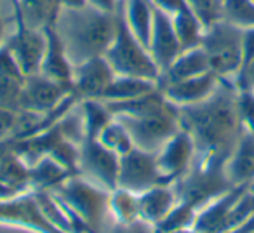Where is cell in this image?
<instances>
[{
    "label": "cell",
    "instance_id": "obj_28",
    "mask_svg": "<svg viewBox=\"0 0 254 233\" xmlns=\"http://www.w3.org/2000/svg\"><path fill=\"white\" fill-rule=\"evenodd\" d=\"M98 141L103 146H106L108 150H112L113 153H117L119 157L126 155L127 152H131L132 148H136L129 131H127L126 125L117 116H113L112 122L103 129L101 134L98 136Z\"/></svg>",
    "mask_w": 254,
    "mask_h": 233
},
{
    "label": "cell",
    "instance_id": "obj_1",
    "mask_svg": "<svg viewBox=\"0 0 254 233\" xmlns=\"http://www.w3.org/2000/svg\"><path fill=\"white\" fill-rule=\"evenodd\" d=\"M237 96L235 82L221 78L207 99L180 108V125L193 139L197 157L228 159L242 134Z\"/></svg>",
    "mask_w": 254,
    "mask_h": 233
},
{
    "label": "cell",
    "instance_id": "obj_15",
    "mask_svg": "<svg viewBox=\"0 0 254 233\" xmlns=\"http://www.w3.org/2000/svg\"><path fill=\"white\" fill-rule=\"evenodd\" d=\"M219 80L221 78L218 75L212 73V71H207V73L198 75V77L162 84L159 85V89L164 92L167 101L176 105L178 108H181V106L197 105V103H202L204 99H207L218 89Z\"/></svg>",
    "mask_w": 254,
    "mask_h": 233
},
{
    "label": "cell",
    "instance_id": "obj_23",
    "mask_svg": "<svg viewBox=\"0 0 254 233\" xmlns=\"http://www.w3.org/2000/svg\"><path fill=\"white\" fill-rule=\"evenodd\" d=\"M71 176L77 174H71L66 167L51 157H42L28 166L30 191H51Z\"/></svg>",
    "mask_w": 254,
    "mask_h": 233
},
{
    "label": "cell",
    "instance_id": "obj_39",
    "mask_svg": "<svg viewBox=\"0 0 254 233\" xmlns=\"http://www.w3.org/2000/svg\"><path fill=\"white\" fill-rule=\"evenodd\" d=\"M7 40V23H5L4 16L0 14V47L4 46Z\"/></svg>",
    "mask_w": 254,
    "mask_h": 233
},
{
    "label": "cell",
    "instance_id": "obj_12",
    "mask_svg": "<svg viewBox=\"0 0 254 233\" xmlns=\"http://www.w3.org/2000/svg\"><path fill=\"white\" fill-rule=\"evenodd\" d=\"M5 47L11 51L12 58L25 77L35 75L40 71V64L46 53V33L19 23L14 25V32L7 35Z\"/></svg>",
    "mask_w": 254,
    "mask_h": 233
},
{
    "label": "cell",
    "instance_id": "obj_20",
    "mask_svg": "<svg viewBox=\"0 0 254 233\" xmlns=\"http://www.w3.org/2000/svg\"><path fill=\"white\" fill-rule=\"evenodd\" d=\"M138 197L139 218H141V221L152 226L159 225L178 202L176 190L173 184H157V186L139 193Z\"/></svg>",
    "mask_w": 254,
    "mask_h": 233
},
{
    "label": "cell",
    "instance_id": "obj_5",
    "mask_svg": "<svg viewBox=\"0 0 254 233\" xmlns=\"http://www.w3.org/2000/svg\"><path fill=\"white\" fill-rule=\"evenodd\" d=\"M106 61L113 68L115 75H127V77H139L146 80H155L159 84L160 71L157 68L153 58L150 56L146 46H143L129 30L124 18L122 0L117 9V26L115 35L105 53Z\"/></svg>",
    "mask_w": 254,
    "mask_h": 233
},
{
    "label": "cell",
    "instance_id": "obj_36",
    "mask_svg": "<svg viewBox=\"0 0 254 233\" xmlns=\"http://www.w3.org/2000/svg\"><path fill=\"white\" fill-rule=\"evenodd\" d=\"M237 89H246V91H254V58L247 64L240 68L239 75L235 77Z\"/></svg>",
    "mask_w": 254,
    "mask_h": 233
},
{
    "label": "cell",
    "instance_id": "obj_6",
    "mask_svg": "<svg viewBox=\"0 0 254 233\" xmlns=\"http://www.w3.org/2000/svg\"><path fill=\"white\" fill-rule=\"evenodd\" d=\"M242 32L225 19L204 30L200 47L207 56L211 71L219 78L235 82L239 75L242 66Z\"/></svg>",
    "mask_w": 254,
    "mask_h": 233
},
{
    "label": "cell",
    "instance_id": "obj_38",
    "mask_svg": "<svg viewBox=\"0 0 254 233\" xmlns=\"http://www.w3.org/2000/svg\"><path fill=\"white\" fill-rule=\"evenodd\" d=\"M120 0H87V5L98 9L103 12H110V14H115L117 9H119Z\"/></svg>",
    "mask_w": 254,
    "mask_h": 233
},
{
    "label": "cell",
    "instance_id": "obj_37",
    "mask_svg": "<svg viewBox=\"0 0 254 233\" xmlns=\"http://www.w3.org/2000/svg\"><path fill=\"white\" fill-rule=\"evenodd\" d=\"M253 58H254V26L242 32V66L249 63Z\"/></svg>",
    "mask_w": 254,
    "mask_h": 233
},
{
    "label": "cell",
    "instance_id": "obj_7",
    "mask_svg": "<svg viewBox=\"0 0 254 233\" xmlns=\"http://www.w3.org/2000/svg\"><path fill=\"white\" fill-rule=\"evenodd\" d=\"M129 131L136 148L155 153L174 132L181 129L180 108L173 103L164 110L148 115L138 116H117Z\"/></svg>",
    "mask_w": 254,
    "mask_h": 233
},
{
    "label": "cell",
    "instance_id": "obj_34",
    "mask_svg": "<svg viewBox=\"0 0 254 233\" xmlns=\"http://www.w3.org/2000/svg\"><path fill=\"white\" fill-rule=\"evenodd\" d=\"M19 112L0 106V143L14 141L18 136Z\"/></svg>",
    "mask_w": 254,
    "mask_h": 233
},
{
    "label": "cell",
    "instance_id": "obj_11",
    "mask_svg": "<svg viewBox=\"0 0 254 233\" xmlns=\"http://www.w3.org/2000/svg\"><path fill=\"white\" fill-rule=\"evenodd\" d=\"M157 184L164 183L160 179L159 169H157L155 153L132 148L131 152L120 157L117 188H124V190L139 195Z\"/></svg>",
    "mask_w": 254,
    "mask_h": 233
},
{
    "label": "cell",
    "instance_id": "obj_24",
    "mask_svg": "<svg viewBox=\"0 0 254 233\" xmlns=\"http://www.w3.org/2000/svg\"><path fill=\"white\" fill-rule=\"evenodd\" d=\"M77 110L82 118L84 139H98L101 131L113 118V113L103 99H82Z\"/></svg>",
    "mask_w": 254,
    "mask_h": 233
},
{
    "label": "cell",
    "instance_id": "obj_33",
    "mask_svg": "<svg viewBox=\"0 0 254 233\" xmlns=\"http://www.w3.org/2000/svg\"><path fill=\"white\" fill-rule=\"evenodd\" d=\"M237 108H239V116L242 129L251 134H254V91H246L239 89L237 96Z\"/></svg>",
    "mask_w": 254,
    "mask_h": 233
},
{
    "label": "cell",
    "instance_id": "obj_35",
    "mask_svg": "<svg viewBox=\"0 0 254 233\" xmlns=\"http://www.w3.org/2000/svg\"><path fill=\"white\" fill-rule=\"evenodd\" d=\"M103 233H157L155 226L148 225L145 221H136L131 225H122V223L112 221Z\"/></svg>",
    "mask_w": 254,
    "mask_h": 233
},
{
    "label": "cell",
    "instance_id": "obj_29",
    "mask_svg": "<svg viewBox=\"0 0 254 233\" xmlns=\"http://www.w3.org/2000/svg\"><path fill=\"white\" fill-rule=\"evenodd\" d=\"M25 75L21 71L0 70V106L9 110H21V92Z\"/></svg>",
    "mask_w": 254,
    "mask_h": 233
},
{
    "label": "cell",
    "instance_id": "obj_4",
    "mask_svg": "<svg viewBox=\"0 0 254 233\" xmlns=\"http://www.w3.org/2000/svg\"><path fill=\"white\" fill-rule=\"evenodd\" d=\"M226 159L216 157H195L190 171L173 184L178 200L202 209L219 195L232 190V183L225 173Z\"/></svg>",
    "mask_w": 254,
    "mask_h": 233
},
{
    "label": "cell",
    "instance_id": "obj_26",
    "mask_svg": "<svg viewBox=\"0 0 254 233\" xmlns=\"http://www.w3.org/2000/svg\"><path fill=\"white\" fill-rule=\"evenodd\" d=\"M159 87L155 80H146L139 77H127V75H115L110 85L103 94V101H127L138 98L146 92H152Z\"/></svg>",
    "mask_w": 254,
    "mask_h": 233
},
{
    "label": "cell",
    "instance_id": "obj_31",
    "mask_svg": "<svg viewBox=\"0 0 254 233\" xmlns=\"http://www.w3.org/2000/svg\"><path fill=\"white\" fill-rule=\"evenodd\" d=\"M223 19L240 30L254 26L253 0H223Z\"/></svg>",
    "mask_w": 254,
    "mask_h": 233
},
{
    "label": "cell",
    "instance_id": "obj_30",
    "mask_svg": "<svg viewBox=\"0 0 254 233\" xmlns=\"http://www.w3.org/2000/svg\"><path fill=\"white\" fill-rule=\"evenodd\" d=\"M195 216H197V209L178 200L176 205L169 211V214L159 225H155V230L157 233H174V232H180V230L191 228L195 221Z\"/></svg>",
    "mask_w": 254,
    "mask_h": 233
},
{
    "label": "cell",
    "instance_id": "obj_10",
    "mask_svg": "<svg viewBox=\"0 0 254 233\" xmlns=\"http://www.w3.org/2000/svg\"><path fill=\"white\" fill-rule=\"evenodd\" d=\"M197 157L195 143L183 127L155 152V162L164 184H174L190 171Z\"/></svg>",
    "mask_w": 254,
    "mask_h": 233
},
{
    "label": "cell",
    "instance_id": "obj_2",
    "mask_svg": "<svg viewBox=\"0 0 254 233\" xmlns=\"http://www.w3.org/2000/svg\"><path fill=\"white\" fill-rule=\"evenodd\" d=\"M115 26L117 12H103L87 4L63 7L54 23L73 66L91 58L105 56L115 35Z\"/></svg>",
    "mask_w": 254,
    "mask_h": 233
},
{
    "label": "cell",
    "instance_id": "obj_18",
    "mask_svg": "<svg viewBox=\"0 0 254 233\" xmlns=\"http://www.w3.org/2000/svg\"><path fill=\"white\" fill-rule=\"evenodd\" d=\"M225 173L232 186H249L254 179V134L244 131L225 164Z\"/></svg>",
    "mask_w": 254,
    "mask_h": 233
},
{
    "label": "cell",
    "instance_id": "obj_32",
    "mask_svg": "<svg viewBox=\"0 0 254 233\" xmlns=\"http://www.w3.org/2000/svg\"><path fill=\"white\" fill-rule=\"evenodd\" d=\"M193 14L200 19L204 28L223 19V0H185Z\"/></svg>",
    "mask_w": 254,
    "mask_h": 233
},
{
    "label": "cell",
    "instance_id": "obj_21",
    "mask_svg": "<svg viewBox=\"0 0 254 233\" xmlns=\"http://www.w3.org/2000/svg\"><path fill=\"white\" fill-rule=\"evenodd\" d=\"M207 71H211L207 56H205L204 49L198 46L193 47V49L181 51L180 56L173 61V64L160 75L159 85L169 84V82L185 80V78H191V77H198V75H204Z\"/></svg>",
    "mask_w": 254,
    "mask_h": 233
},
{
    "label": "cell",
    "instance_id": "obj_41",
    "mask_svg": "<svg viewBox=\"0 0 254 233\" xmlns=\"http://www.w3.org/2000/svg\"><path fill=\"white\" fill-rule=\"evenodd\" d=\"M12 5V14H16V11H18V0H9Z\"/></svg>",
    "mask_w": 254,
    "mask_h": 233
},
{
    "label": "cell",
    "instance_id": "obj_14",
    "mask_svg": "<svg viewBox=\"0 0 254 233\" xmlns=\"http://www.w3.org/2000/svg\"><path fill=\"white\" fill-rule=\"evenodd\" d=\"M148 53L153 58L160 75L173 64V61L180 56L181 47L178 42L176 32H174L171 14L155 7V18H153L152 33H150ZM160 78V77H159Z\"/></svg>",
    "mask_w": 254,
    "mask_h": 233
},
{
    "label": "cell",
    "instance_id": "obj_27",
    "mask_svg": "<svg viewBox=\"0 0 254 233\" xmlns=\"http://www.w3.org/2000/svg\"><path fill=\"white\" fill-rule=\"evenodd\" d=\"M108 211L110 218L115 223L131 225V223L141 221L138 193H132V191L124 190V188H115L113 191H110Z\"/></svg>",
    "mask_w": 254,
    "mask_h": 233
},
{
    "label": "cell",
    "instance_id": "obj_8",
    "mask_svg": "<svg viewBox=\"0 0 254 233\" xmlns=\"http://www.w3.org/2000/svg\"><path fill=\"white\" fill-rule=\"evenodd\" d=\"M120 157L98 139H84L78 146V176L113 191L119 183Z\"/></svg>",
    "mask_w": 254,
    "mask_h": 233
},
{
    "label": "cell",
    "instance_id": "obj_19",
    "mask_svg": "<svg viewBox=\"0 0 254 233\" xmlns=\"http://www.w3.org/2000/svg\"><path fill=\"white\" fill-rule=\"evenodd\" d=\"M61 9L60 0H18V11L12 14V21L14 25L23 23L28 28L44 32L54 26Z\"/></svg>",
    "mask_w": 254,
    "mask_h": 233
},
{
    "label": "cell",
    "instance_id": "obj_13",
    "mask_svg": "<svg viewBox=\"0 0 254 233\" xmlns=\"http://www.w3.org/2000/svg\"><path fill=\"white\" fill-rule=\"evenodd\" d=\"M113 77H115V71L105 56L91 58V59L73 66L71 92L77 96L78 101L101 99Z\"/></svg>",
    "mask_w": 254,
    "mask_h": 233
},
{
    "label": "cell",
    "instance_id": "obj_40",
    "mask_svg": "<svg viewBox=\"0 0 254 233\" xmlns=\"http://www.w3.org/2000/svg\"><path fill=\"white\" fill-rule=\"evenodd\" d=\"M63 7H82L87 4V0H60Z\"/></svg>",
    "mask_w": 254,
    "mask_h": 233
},
{
    "label": "cell",
    "instance_id": "obj_3",
    "mask_svg": "<svg viewBox=\"0 0 254 233\" xmlns=\"http://www.w3.org/2000/svg\"><path fill=\"white\" fill-rule=\"evenodd\" d=\"M51 191L82 219L89 233H103L113 221L108 211L110 191L78 174L68 177Z\"/></svg>",
    "mask_w": 254,
    "mask_h": 233
},
{
    "label": "cell",
    "instance_id": "obj_42",
    "mask_svg": "<svg viewBox=\"0 0 254 233\" xmlns=\"http://www.w3.org/2000/svg\"><path fill=\"white\" fill-rule=\"evenodd\" d=\"M247 190H249L251 193H254V179L251 181V184H249V188H247Z\"/></svg>",
    "mask_w": 254,
    "mask_h": 233
},
{
    "label": "cell",
    "instance_id": "obj_9",
    "mask_svg": "<svg viewBox=\"0 0 254 233\" xmlns=\"http://www.w3.org/2000/svg\"><path fill=\"white\" fill-rule=\"evenodd\" d=\"M0 225L18 226L32 233H64L47 219L33 191L0 200Z\"/></svg>",
    "mask_w": 254,
    "mask_h": 233
},
{
    "label": "cell",
    "instance_id": "obj_25",
    "mask_svg": "<svg viewBox=\"0 0 254 233\" xmlns=\"http://www.w3.org/2000/svg\"><path fill=\"white\" fill-rule=\"evenodd\" d=\"M171 19H173V26L181 51H188L200 46L205 28L188 5L181 7L174 14H171Z\"/></svg>",
    "mask_w": 254,
    "mask_h": 233
},
{
    "label": "cell",
    "instance_id": "obj_17",
    "mask_svg": "<svg viewBox=\"0 0 254 233\" xmlns=\"http://www.w3.org/2000/svg\"><path fill=\"white\" fill-rule=\"evenodd\" d=\"M46 33V53L40 64L39 73L53 78V80L63 82V84L71 85V77H73V63L66 53L63 40L54 26L44 30Z\"/></svg>",
    "mask_w": 254,
    "mask_h": 233
},
{
    "label": "cell",
    "instance_id": "obj_16",
    "mask_svg": "<svg viewBox=\"0 0 254 233\" xmlns=\"http://www.w3.org/2000/svg\"><path fill=\"white\" fill-rule=\"evenodd\" d=\"M249 186H233L226 193L219 195L218 198L205 204L202 209L197 211L193 221V232L195 233H223L225 223L232 211L233 204L240 198V195Z\"/></svg>",
    "mask_w": 254,
    "mask_h": 233
},
{
    "label": "cell",
    "instance_id": "obj_22",
    "mask_svg": "<svg viewBox=\"0 0 254 233\" xmlns=\"http://www.w3.org/2000/svg\"><path fill=\"white\" fill-rule=\"evenodd\" d=\"M122 11L126 23L132 35L148 49L150 33H152L155 5L152 0H122Z\"/></svg>",
    "mask_w": 254,
    "mask_h": 233
},
{
    "label": "cell",
    "instance_id": "obj_43",
    "mask_svg": "<svg viewBox=\"0 0 254 233\" xmlns=\"http://www.w3.org/2000/svg\"><path fill=\"white\" fill-rule=\"evenodd\" d=\"M253 2H254V0H253Z\"/></svg>",
    "mask_w": 254,
    "mask_h": 233
}]
</instances>
